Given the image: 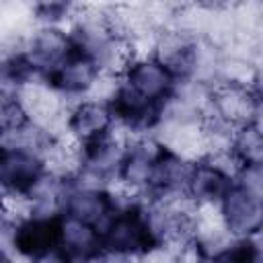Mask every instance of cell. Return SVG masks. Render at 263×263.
<instances>
[{
  "label": "cell",
  "mask_w": 263,
  "mask_h": 263,
  "mask_svg": "<svg viewBox=\"0 0 263 263\" xmlns=\"http://www.w3.org/2000/svg\"><path fill=\"white\" fill-rule=\"evenodd\" d=\"M47 175L49 171L43 154L0 144V193L4 197L27 199L31 203Z\"/></svg>",
  "instance_id": "2"
},
{
  "label": "cell",
  "mask_w": 263,
  "mask_h": 263,
  "mask_svg": "<svg viewBox=\"0 0 263 263\" xmlns=\"http://www.w3.org/2000/svg\"><path fill=\"white\" fill-rule=\"evenodd\" d=\"M58 247L74 263H88L95 257L103 255L101 230L92 224L60 214V245Z\"/></svg>",
  "instance_id": "9"
},
{
  "label": "cell",
  "mask_w": 263,
  "mask_h": 263,
  "mask_svg": "<svg viewBox=\"0 0 263 263\" xmlns=\"http://www.w3.org/2000/svg\"><path fill=\"white\" fill-rule=\"evenodd\" d=\"M160 247L154 232L148 208L127 203L117 208L115 214L101 228V251L109 257H146Z\"/></svg>",
  "instance_id": "1"
},
{
  "label": "cell",
  "mask_w": 263,
  "mask_h": 263,
  "mask_svg": "<svg viewBox=\"0 0 263 263\" xmlns=\"http://www.w3.org/2000/svg\"><path fill=\"white\" fill-rule=\"evenodd\" d=\"M119 76L125 86L158 107H166L179 84L168 68L154 55H132Z\"/></svg>",
  "instance_id": "3"
},
{
  "label": "cell",
  "mask_w": 263,
  "mask_h": 263,
  "mask_svg": "<svg viewBox=\"0 0 263 263\" xmlns=\"http://www.w3.org/2000/svg\"><path fill=\"white\" fill-rule=\"evenodd\" d=\"M232 181L234 179L224 164H220L212 156H205L191 162L183 195L195 208H218Z\"/></svg>",
  "instance_id": "6"
},
{
  "label": "cell",
  "mask_w": 263,
  "mask_h": 263,
  "mask_svg": "<svg viewBox=\"0 0 263 263\" xmlns=\"http://www.w3.org/2000/svg\"><path fill=\"white\" fill-rule=\"evenodd\" d=\"M218 216L224 230L238 238H249L261 228V191L232 181L218 203Z\"/></svg>",
  "instance_id": "4"
},
{
  "label": "cell",
  "mask_w": 263,
  "mask_h": 263,
  "mask_svg": "<svg viewBox=\"0 0 263 263\" xmlns=\"http://www.w3.org/2000/svg\"><path fill=\"white\" fill-rule=\"evenodd\" d=\"M115 197L101 185H76L64 189L60 197V214L92 224L99 230L115 214Z\"/></svg>",
  "instance_id": "7"
},
{
  "label": "cell",
  "mask_w": 263,
  "mask_h": 263,
  "mask_svg": "<svg viewBox=\"0 0 263 263\" xmlns=\"http://www.w3.org/2000/svg\"><path fill=\"white\" fill-rule=\"evenodd\" d=\"M115 121L105 99H80L70 111H66V129L76 144L95 140L113 129Z\"/></svg>",
  "instance_id": "8"
},
{
  "label": "cell",
  "mask_w": 263,
  "mask_h": 263,
  "mask_svg": "<svg viewBox=\"0 0 263 263\" xmlns=\"http://www.w3.org/2000/svg\"><path fill=\"white\" fill-rule=\"evenodd\" d=\"M60 245V214L43 216L29 214L14 222L10 232V247L29 263L58 249Z\"/></svg>",
  "instance_id": "5"
},
{
  "label": "cell",
  "mask_w": 263,
  "mask_h": 263,
  "mask_svg": "<svg viewBox=\"0 0 263 263\" xmlns=\"http://www.w3.org/2000/svg\"><path fill=\"white\" fill-rule=\"evenodd\" d=\"M2 214H4V205H2V193H0V220H2Z\"/></svg>",
  "instance_id": "10"
}]
</instances>
